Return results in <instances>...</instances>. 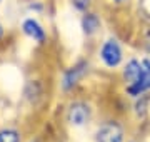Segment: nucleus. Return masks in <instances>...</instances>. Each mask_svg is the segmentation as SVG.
<instances>
[{"instance_id": "nucleus-1", "label": "nucleus", "mask_w": 150, "mask_h": 142, "mask_svg": "<svg viewBox=\"0 0 150 142\" xmlns=\"http://www.w3.org/2000/svg\"><path fill=\"white\" fill-rule=\"evenodd\" d=\"M100 57L107 67H117L122 62V49H120V45L115 38H108L102 45Z\"/></svg>"}, {"instance_id": "nucleus-2", "label": "nucleus", "mask_w": 150, "mask_h": 142, "mask_svg": "<svg viewBox=\"0 0 150 142\" xmlns=\"http://www.w3.org/2000/svg\"><path fill=\"white\" fill-rule=\"evenodd\" d=\"M97 142H123V129L117 122H107L97 132Z\"/></svg>"}, {"instance_id": "nucleus-3", "label": "nucleus", "mask_w": 150, "mask_h": 142, "mask_svg": "<svg viewBox=\"0 0 150 142\" xmlns=\"http://www.w3.org/2000/svg\"><path fill=\"white\" fill-rule=\"evenodd\" d=\"M142 64H144V72H142L140 79L137 80V82L130 84L129 87H127L129 94L134 95V97L135 95H140L142 92H145V90L150 89V60H144Z\"/></svg>"}, {"instance_id": "nucleus-4", "label": "nucleus", "mask_w": 150, "mask_h": 142, "mask_svg": "<svg viewBox=\"0 0 150 142\" xmlns=\"http://www.w3.org/2000/svg\"><path fill=\"white\" fill-rule=\"evenodd\" d=\"M90 117V109L88 105L82 104V102H77V104H72L69 109V114H67V119H69L70 124L74 126H82L85 124Z\"/></svg>"}, {"instance_id": "nucleus-5", "label": "nucleus", "mask_w": 150, "mask_h": 142, "mask_svg": "<svg viewBox=\"0 0 150 142\" xmlns=\"http://www.w3.org/2000/svg\"><path fill=\"white\" fill-rule=\"evenodd\" d=\"M85 69H87V64L85 62H80V64H77V65H74L72 69H69V70L65 72V77H64V89L65 90L72 89L75 84L79 82V79L85 74Z\"/></svg>"}, {"instance_id": "nucleus-6", "label": "nucleus", "mask_w": 150, "mask_h": 142, "mask_svg": "<svg viewBox=\"0 0 150 142\" xmlns=\"http://www.w3.org/2000/svg\"><path fill=\"white\" fill-rule=\"evenodd\" d=\"M22 28H23V33H25V35H28V37L33 38V40H37L38 44H42L43 40H45V30L42 28V25H40L37 20L28 18V20L23 22Z\"/></svg>"}, {"instance_id": "nucleus-7", "label": "nucleus", "mask_w": 150, "mask_h": 142, "mask_svg": "<svg viewBox=\"0 0 150 142\" xmlns=\"http://www.w3.org/2000/svg\"><path fill=\"white\" fill-rule=\"evenodd\" d=\"M142 72H144V64L142 62H137V60H130L127 67H125V72H123V77H125V80L130 84L137 82L142 75Z\"/></svg>"}, {"instance_id": "nucleus-8", "label": "nucleus", "mask_w": 150, "mask_h": 142, "mask_svg": "<svg viewBox=\"0 0 150 142\" xmlns=\"http://www.w3.org/2000/svg\"><path fill=\"white\" fill-rule=\"evenodd\" d=\"M82 27H83L85 33L92 35L93 32H97V28L100 27V20H98V17L95 13H87L83 17V20H82Z\"/></svg>"}, {"instance_id": "nucleus-9", "label": "nucleus", "mask_w": 150, "mask_h": 142, "mask_svg": "<svg viewBox=\"0 0 150 142\" xmlns=\"http://www.w3.org/2000/svg\"><path fill=\"white\" fill-rule=\"evenodd\" d=\"M0 142H20V136L13 129H4L0 131Z\"/></svg>"}, {"instance_id": "nucleus-10", "label": "nucleus", "mask_w": 150, "mask_h": 142, "mask_svg": "<svg viewBox=\"0 0 150 142\" xmlns=\"http://www.w3.org/2000/svg\"><path fill=\"white\" fill-rule=\"evenodd\" d=\"M74 5L77 9H80V10H85L88 7V0H74Z\"/></svg>"}, {"instance_id": "nucleus-11", "label": "nucleus", "mask_w": 150, "mask_h": 142, "mask_svg": "<svg viewBox=\"0 0 150 142\" xmlns=\"http://www.w3.org/2000/svg\"><path fill=\"white\" fill-rule=\"evenodd\" d=\"M2 33H4V30H2V27H0V37H2Z\"/></svg>"}, {"instance_id": "nucleus-12", "label": "nucleus", "mask_w": 150, "mask_h": 142, "mask_svg": "<svg viewBox=\"0 0 150 142\" xmlns=\"http://www.w3.org/2000/svg\"><path fill=\"white\" fill-rule=\"evenodd\" d=\"M115 2H125V0H115Z\"/></svg>"}]
</instances>
